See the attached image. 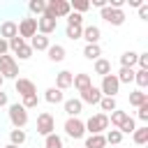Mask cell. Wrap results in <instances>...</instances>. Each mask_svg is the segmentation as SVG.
<instances>
[{
	"label": "cell",
	"instance_id": "cell-41",
	"mask_svg": "<svg viewBox=\"0 0 148 148\" xmlns=\"http://www.w3.org/2000/svg\"><path fill=\"white\" fill-rule=\"evenodd\" d=\"M136 65H139V69H148V53H139Z\"/></svg>",
	"mask_w": 148,
	"mask_h": 148
},
{
	"label": "cell",
	"instance_id": "cell-4",
	"mask_svg": "<svg viewBox=\"0 0 148 148\" xmlns=\"http://www.w3.org/2000/svg\"><path fill=\"white\" fill-rule=\"evenodd\" d=\"M53 132H56V118H53L49 111H42V113L37 116V134L49 136V134H53Z\"/></svg>",
	"mask_w": 148,
	"mask_h": 148
},
{
	"label": "cell",
	"instance_id": "cell-16",
	"mask_svg": "<svg viewBox=\"0 0 148 148\" xmlns=\"http://www.w3.org/2000/svg\"><path fill=\"white\" fill-rule=\"evenodd\" d=\"M72 86H74L79 92H83L86 88H90V86H92V79H90V74H86V72H79V74H74V81H72Z\"/></svg>",
	"mask_w": 148,
	"mask_h": 148
},
{
	"label": "cell",
	"instance_id": "cell-25",
	"mask_svg": "<svg viewBox=\"0 0 148 148\" xmlns=\"http://www.w3.org/2000/svg\"><path fill=\"white\" fill-rule=\"evenodd\" d=\"M97 106L102 109V113H106V116H109L111 111H116V109H118V102H116V97H102Z\"/></svg>",
	"mask_w": 148,
	"mask_h": 148
},
{
	"label": "cell",
	"instance_id": "cell-42",
	"mask_svg": "<svg viewBox=\"0 0 148 148\" xmlns=\"http://www.w3.org/2000/svg\"><path fill=\"white\" fill-rule=\"evenodd\" d=\"M139 18L148 21V5H146V2H141V7H139Z\"/></svg>",
	"mask_w": 148,
	"mask_h": 148
},
{
	"label": "cell",
	"instance_id": "cell-2",
	"mask_svg": "<svg viewBox=\"0 0 148 148\" xmlns=\"http://www.w3.org/2000/svg\"><path fill=\"white\" fill-rule=\"evenodd\" d=\"M0 76L2 79H18V62H16V58L14 56H9V53H5V56H0Z\"/></svg>",
	"mask_w": 148,
	"mask_h": 148
},
{
	"label": "cell",
	"instance_id": "cell-14",
	"mask_svg": "<svg viewBox=\"0 0 148 148\" xmlns=\"http://www.w3.org/2000/svg\"><path fill=\"white\" fill-rule=\"evenodd\" d=\"M81 39H86V44H99L102 39V30L97 25H83V35Z\"/></svg>",
	"mask_w": 148,
	"mask_h": 148
},
{
	"label": "cell",
	"instance_id": "cell-27",
	"mask_svg": "<svg viewBox=\"0 0 148 148\" xmlns=\"http://www.w3.org/2000/svg\"><path fill=\"white\" fill-rule=\"evenodd\" d=\"M134 83L139 86V90L148 88V69H134Z\"/></svg>",
	"mask_w": 148,
	"mask_h": 148
},
{
	"label": "cell",
	"instance_id": "cell-13",
	"mask_svg": "<svg viewBox=\"0 0 148 148\" xmlns=\"http://www.w3.org/2000/svg\"><path fill=\"white\" fill-rule=\"evenodd\" d=\"M18 35V25H16V21H12V18H7V21H2L0 23V39H12V37H16Z\"/></svg>",
	"mask_w": 148,
	"mask_h": 148
},
{
	"label": "cell",
	"instance_id": "cell-30",
	"mask_svg": "<svg viewBox=\"0 0 148 148\" xmlns=\"http://www.w3.org/2000/svg\"><path fill=\"white\" fill-rule=\"evenodd\" d=\"M146 102H148V95H146L143 90L130 92V104H132V106H141V104H146Z\"/></svg>",
	"mask_w": 148,
	"mask_h": 148
},
{
	"label": "cell",
	"instance_id": "cell-23",
	"mask_svg": "<svg viewBox=\"0 0 148 148\" xmlns=\"http://www.w3.org/2000/svg\"><path fill=\"white\" fill-rule=\"evenodd\" d=\"M136 60H139V53H136V51H125V53L120 56V67H130V69H134Z\"/></svg>",
	"mask_w": 148,
	"mask_h": 148
},
{
	"label": "cell",
	"instance_id": "cell-11",
	"mask_svg": "<svg viewBox=\"0 0 148 148\" xmlns=\"http://www.w3.org/2000/svg\"><path fill=\"white\" fill-rule=\"evenodd\" d=\"M14 86H16V92H18L21 97H28V95H35V92H37V86H35V81H30V79H23V76H18V79L14 81Z\"/></svg>",
	"mask_w": 148,
	"mask_h": 148
},
{
	"label": "cell",
	"instance_id": "cell-7",
	"mask_svg": "<svg viewBox=\"0 0 148 148\" xmlns=\"http://www.w3.org/2000/svg\"><path fill=\"white\" fill-rule=\"evenodd\" d=\"M118 90H120V83H118L116 74H106V76H102V86H99L102 97H116Z\"/></svg>",
	"mask_w": 148,
	"mask_h": 148
},
{
	"label": "cell",
	"instance_id": "cell-40",
	"mask_svg": "<svg viewBox=\"0 0 148 148\" xmlns=\"http://www.w3.org/2000/svg\"><path fill=\"white\" fill-rule=\"evenodd\" d=\"M136 118H139L141 123H148V102L141 104V106H136Z\"/></svg>",
	"mask_w": 148,
	"mask_h": 148
},
{
	"label": "cell",
	"instance_id": "cell-49",
	"mask_svg": "<svg viewBox=\"0 0 148 148\" xmlns=\"http://www.w3.org/2000/svg\"><path fill=\"white\" fill-rule=\"evenodd\" d=\"M79 148H83V146H79Z\"/></svg>",
	"mask_w": 148,
	"mask_h": 148
},
{
	"label": "cell",
	"instance_id": "cell-37",
	"mask_svg": "<svg viewBox=\"0 0 148 148\" xmlns=\"http://www.w3.org/2000/svg\"><path fill=\"white\" fill-rule=\"evenodd\" d=\"M134 130H136V123H134V118H132V116H127V120L118 127V132H120V134H132Z\"/></svg>",
	"mask_w": 148,
	"mask_h": 148
},
{
	"label": "cell",
	"instance_id": "cell-15",
	"mask_svg": "<svg viewBox=\"0 0 148 148\" xmlns=\"http://www.w3.org/2000/svg\"><path fill=\"white\" fill-rule=\"evenodd\" d=\"M72 81H74V74L67 72V69H62V72L56 74V86H53V88H58V90H67V88H72Z\"/></svg>",
	"mask_w": 148,
	"mask_h": 148
},
{
	"label": "cell",
	"instance_id": "cell-17",
	"mask_svg": "<svg viewBox=\"0 0 148 148\" xmlns=\"http://www.w3.org/2000/svg\"><path fill=\"white\" fill-rule=\"evenodd\" d=\"M49 46H51V39H49L46 35H39V32H37V35L30 39V49H32V53H35V51H46Z\"/></svg>",
	"mask_w": 148,
	"mask_h": 148
},
{
	"label": "cell",
	"instance_id": "cell-6",
	"mask_svg": "<svg viewBox=\"0 0 148 148\" xmlns=\"http://www.w3.org/2000/svg\"><path fill=\"white\" fill-rule=\"evenodd\" d=\"M65 134L69 139H83L86 136V125L81 118H67L65 120Z\"/></svg>",
	"mask_w": 148,
	"mask_h": 148
},
{
	"label": "cell",
	"instance_id": "cell-21",
	"mask_svg": "<svg viewBox=\"0 0 148 148\" xmlns=\"http://www.w3.org/2000/svg\"><path fill=\"white\" fill-rule=\"evenodd\" d=\"M104 146H106L104 134H88L86 143H83V148H104Z\"/></svg>",
	"mask_w": 148,
	"mask_h": 148
},
{
	"label": "cell",
	"instance_id": "cell-1",
	"mask_svg": "<svg viewBox=\"0 0 148 148\" xmlns=\"http://www.w3.org/2000/svg\"><path fill=\"white\" fill-rule=\"evenodd\" d=\"M83 125H86L88 134H104L109 130V116L106 113H95L88 120H83Z\"/></svg>",
	"mask_w": 148,
	"mask_h": 148
},
{
	"label": "cell",
	"instance_id": "cell-43",
	"mask_svg": "<svg viewBox=\"0 0 148 148\" xmlns=\"http://www.w3.org/2000/svg\"><path fill=\"white\" fill-rule=\"evenodd\" d=\"M2 106H9V97H7L5 90H0V109H2Z\"/></svg>",
	"mask_w": 148,
	"mask_h": 148
},
{
	"label": "cell",
	"instance_id": "cell-18",
	"mask_svg": "<svg viewBox=\"0 0 148 148\" xmlns=\"http://www.w3.org/2000/svg\"><path fill=\"white\" fill-rule=\"evenodd\" d=\"M46 53H49V60H51V62H62L67 51H65L62 44H51V46L46 49Z\"/></svg>",
	"mask_w": 148,
	"mask_h": 148
},
{
	"label": "cell",
	"instance_id": "cell-19",
	"mask_svg": "<svg viewBox=\"0 0 148 148\" xmlns=\"http://www.w3.org/2000/svg\"><path fill=\"white\" fill-rule=\"evenodd\" d=\"M44 99L49 102V104H62L65 102V95H62V90H58V88H46V92H44Z\"/></svg>",
	"mask_w": 148,
	"mask_h": 148
},
{
	"label": "cell",
	"instance_id": "cell-8",
	"mask_svg": "<svg viewBox=\"0 0 148 148\" xmlns=\"http://www.w3.org/2000/svg\"><path fill=\"white\" fill-rule=\"evenodd\" d=\"M99 12H102V18H104L106 23L116 25V28L125 23V12H123V9H111V7L106 5V7H104V9H99Z\"/></svg>",
	"mask_w": 148,
	"mask_h": 148
},
{
	"label": "cell",
	"instance_id": "cell-26",
	"mask_svg": "<svg viewBox=\"0 0 148 148\" xmlns=\"http://www.w3.org/2000/svg\"><path fill=\"white\" fill-rule=\"evenodd\" d=\"M132 139H134V143H139V146L148 143V125H143V127H136V130L132 132Z\"/></svg>",
	"mask_w": 148,
	"mask_h": 148
},
{
	"label": "cell",
	"instance_id": "cell-31",
	"mask_svg": "<svg viewBox=\"0 0 148 148\" xmlns=\"http://www.w3.org/2000/svg\"><path fill=\"white\" fill-rule=\"evenodd\" d=\"M25 139H28L25 130H12V132H9V143H14V146L25 143Z\"/></svg>",
	"mask_w": 148,
	"mask_h": 148
},
{
	"label": "cell",
	"instance_id": "cell-24",
	"mask_svg": "<svg viewBox=\"0 0 148 148\" xmlns=\"http://www.w3.org/2000/svg\"><path fill=\"white\" fill-rule=\"evenodd\" d=\"M92 69H95V74L106 76V74H111V62H109L106 58H97V60H95V65H92Z\"/></svg>",
	"mask_w": 148,
	"mask_h": 148
},
{
	"label": "cell",
	"instance_id": "cell-3",
	"mask_svg": "<svg viewBox=\"0 0 148 148\" xmlns=\"http://www.w3.org/2000/svg\"><path fill=\"white\" fill-rule=\"evenodd\" d=\"M9 123L14 125V130H23L28 125V111L16 102V104H9Z\"/></svg>",
	"mask_w": 148,
	"mask_h": 148
},
{
	"label": "cell",
	"instance_id": "cell-39",
	"mask_svg": "<svg viewBox=\"0 0 148 148\" xmlns=\"http://www.w3.org/2000/svg\"><path fill=\"white\" fill-rule=\"evenodd\" d=\"M67 25H83V14L69 12V16H67Z\"/></svg>",
	"mask_w": 148,
	"mask_h": 148
},
{
	"label": "cell",
	"instance_id": "cell-44",
	"mask_svg": "<svg viewBox=\"0 0 148 148\" xmlns=\"http://www.w3.org/2000/svg\"><path fill=\"white\" fill-rule=\"evenodd\" d=\"M5 53H9V44H7V39H0V56H5Z\"/></svg>",
	"mask_w": 148,
	"mask_h": 148
},
{
	"label": "cell",
	"instance_id": "cell-5",
	"mask_svg": "<svg viewBox=\"0 0 148 148\" xmlns=\"http://www.w3.org/2000/svg\"><path fill=\"white\" fill-rule=\"evenodd\" d=\"M16 25H18V37H21V39H32V37L37 35V18H35V16H25V18H21Z\"/></svg>",
	"mask_w": 148,
	"mask_h": 148
},
{
	"label": "cell",
	"instance_id": "cell-45",
	"mask_svg": "<svg viewBox=\"0 0 148 148\" xmlns=\"http://www.w3.org/2000/svg\"><path fill=\"white\" fill-rule=\"evenodd\" d=\"M90 7H97V9H104V7H106V0H92V2H90Z\"/></svg>",
	"mask_w": 148,
	"mask_h": 148
},
{
	"label": "cell",
	"instance_id": "cell-28",
	"mask_svg": "<svg viewBox=\"0 0 148 148\" xmlns=\"http://www.w3.org/2000/svg\"><path fill=\"white\" fill-rule=\"evenodd\" d=\"M44 148H65L62 136H58L56 132H53V134H49V136H44Z\"/></svg>",
	"mask_w": 148,
	"mask_h": 148
},
{
	"label": "cell",
	"instance_id": "cell-12",
	"mask_svg": "<svg viewBox=\"0 0 148 148\" xmlns=\"http://www.w3.org/2000/svg\"><path fill=\"white\" fill-rule=\"evenodd\" d=\"M62 109H65L67 118H79L81 111H83V104H81L79 97H72V99H65V102H62Z\"/></svg>",
	"mask_w": 148,
	"mask_h": 148
},
{
	"label": "cell",
	"instance_id": "cell-35",
	"mask_svg": "<svg viewBox=\"0 0 148 148\" xmlns=\"http://www.w3.org/2000/svg\"><path fill=\"white\" fill-rule=\"evenodd\" d=\"M65 35L74 42V39H81V35H83V25H67L65 28Z\"/></svg>",
	"mask_w": 148,
	"mask_h": 148
},
{
	"label": "cell",
	"instance_id": "cell-10",
	"mask_svg": "<svg viewBox=\"0 0 148 148\" xmlns=\"http://www.w3.org/2000/svg\"><path fill=\"white\" fill-rule=\"evenodd\" d=\"M56 30H58V21H56V18H49V16H39V18H37V32H39V35H46V37H49V35H53Z\"/></svg>",
	"mask_w": 148,
	"mask_h": 148
},
{
	"label": "cell",
	"instance_id": "cell-46",
	"mask_svg": "<svg viewBox=\"0 0 148 148\" xmlns=\"http://www.w3.org/2000/svg\"><path fill=\"white\" fill-rule=\"evenodd\" d=\"M125 2H130V7H136V9L141 7V0H125Z\"/></svg>",
	"mask_w": 148,
	"mask_h": 148
},
{
	"label": "cell",
	"instance_id": "cell-48",
	"mask_svg": "<svg viewBox=\"0 0 148 148\" xmlns=\"http://www.w3.org/2000/svg\"><path fill=\"white\" fill-rule=\"evenodd\" d=\"M2 83H5V79H2V76H0V90H2Z\"/></svg>",
	"mask_w": 148,
	"mask_h": 148
},
{
	"label": "cell",
	"instance_id": "cell-38",
	"mask_svg": "<svg viewBox=\"0 0 148 148\" xmlns=\"http://www.w3.org/2000/svg\"><path fill=\"white\" fill-rule=\"evenodd\" d=\"M16 56H18V60H28V58L32 56V49H30V44L25 42L21 49H16Z\"/></svg>",
	"mask_w": 148,
	"mask_h": 148
},
{
	"label": "cell",
	"instance_id": "cell-34",
	"mask_svg": "<svg viewBox=\"0 0 148 148\" xmlns=\"http://www.w3.org/2000/svg\"><path fill=\"white\" fill-rule=\"evenodd\" d=\"M44 7H46V2H44V0H30V2H28L30 14H37V16H42V14H44Z\"/></svg>",
	"mask_w": 148,
	"mask_h": 148
},
{
	"label": "cell",
	"instance_id": "cell-20",
	"mask_svg": "<svg viewBox=\"0 0 148 148\" xmlns=\"http://www.w3.org/2000/svg\"><path fill=\"white\" fill-rule=\"evenodd\" d=\"M127 116H130L127 111H123V109H116V111H111V113H109V125L118 130V127H120V125L127 120Z\"/></svg>",
	"mask_w": 148,
	"mask_h": 148
},
{
	"label": "cell",
	"instance_id": "cell-29",
	"mask_svg": "<svg viewBox=\"0 0 148 148\" xmlns=\"http://www.w3.org/2000/svg\"><path fill=\"white\" fill-rule=\"evenodd\" d=\"M116 79H118V83H132V81H134V69L120 67V72L116 74Z\"/></svg>",
	"mask_w": 148,
	"mask_h": 148
},
{
	"label": "cell",
	"instance_id": "cell-36",
	"mask_svg": "<svg viewBox=\"0 0 148 148\" xmlns=\"http://www.w3.org/2000/svg\"><path fill=\"white\" fill-rule=\"evenodd\" d=\"M104 139H106V143H111V146H118V143L123 141V134H120L118 130H106Z\"/></svg>",
	"mask_w": 148,
	"mask_h": 148
},
{
	"label": "cell",
	"instance_id": "cell-22",
	"mask_svg": "<svg viewBox=\"0 0 148 148\" xmlns=\"http://www.w3.org/2000/svg\"><path fill=\"white\" fill-rule=\"evenodd\" d=\"M83 56L95 62L97 58H102V46H99V44H86V46H83Z\"/></svg>",
	"mask_w": 148,
	"mask_h": 148
},
{
	"label": "cell",
	"instance_id": "cell-47",
	"mask_svg": "<svg viewBox=\"0 0 148 148\" xmlns=\"http://www.w3.org/2000/svg\"><path fill=\"white\" fill-rule=\"evenodd\" d=\"M2 148H21V146H14V143H7V146H2Z\"/></svg>",
	"mask_w": 148,
	"mask_h": 148
},
{
	"label": "cell",
	"instance_id": "cell-32",
	"mask_svg": "<svg viewBox=\"0 0 148 148\" xmlns=\"http://www.w3.org/2000/svg\"><path fill=\"white\" fill-rule=\"evenodd\" d=\"M25 111H30V109H37V104H39V97H37V92L35 95H28V97H21V102H18Z\"/></svg>",
	"mask_w": 148,
	"mask_h": 148
},
{
	"label": "cell",
	"instance_id": "cell-33",
	"mask_svg": "<svg viewBox=\"0 0 148 148\" xmlns=\"http://www.w3.org/2000/svg\"><path fill=\"white\" fill-rule=\"evenodd\" d=\"M69 7H72V12L83 14V12H88V9H90V2H88V0H72V2H69Z\"/></svg>",
	"mask_w": 148,
	"mask_h": 148
},
{
	"label": "cell",
	"instance_id": "cell-9",
	"mask_svg": "<svg viewBox=\"0 0 148 148\" xmlns=\"http://www.w3.org/2000/svg\"><path fill=\"white\" fill-rule=\"evenodd\" d=\"M79 99H81V104H90V106H95V104H99L102 92H99L97 86H90V88H86L83 92H79Z\"/></svg>",
	"mask_w": 148,
	"mask_h": 148
}]
</instances>
